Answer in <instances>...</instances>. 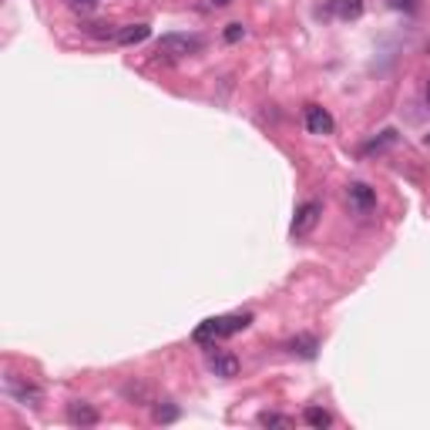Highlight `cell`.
<instances>
[{
	"label": "cell",
	"instance_id": "obj_11",
	"mask_svg": "<svg viewBox=\"0 0 430 430\" xmlns=\"http://www.w3.org/2000/svg\"><path fill=\"white\" fill-rule=\"evenodd\" d=\"M121 393H125V400H131V404H155L148 383H141V380H128L125 387H121Z\"/></svg>",
	"mask_w": 430,
	"mask_h": 430
},
{
	"label": "cell",
	"instance_id": "obj_18",
	"mask_svg": "<svg viewBox=\"0 0 430 430\" xmlns=\"http://www.w3.org/2000/svg\"><path fill=\"white\" fill-rule=\"evenodd\" d=\"M71 4H75V7H91L94 0H71Z\"/></svg>",
	"mask_w": 430,
	"mask_h": 430
},
{
	"label": "cell",
	"instance_id": "obj_12",
	"mask_svg": "<svg viewBox=\"0 0 430 430\" xmlns=\"http://www.w3.org/2000/svg\"><path fill=\"white\" fill-rule=\"evenodd\" d=\"M333 11L340 13L343 21H356L363 13V0H333Z\"/></svg>",
	"mask_w": 430,
	"mask_h": 430
},
{
	"label": "cell",
	"instance_id": "obj_5",
	"mask_svg": "<svg viewBox=\"0 0 430 430\" xmlns=\"http://www.w3.org/2000/svg\"><path fill=\"white\" fill-rule=\"evenodd\" d=\"M346 199L353 205L356 212H370V209H377V192L363 185V182H350L346 185Z\"/></svg>",
	"mask_w": 430,
	"mask_h": 430
},
{
	"label": "cell",
	"instance_id": "obj_17",
	"mask_svg": "<svg viewBox=\"0 0 430 430\" xmlns=\"http://www.w3.org/2000/svg\"><path fill=\"white\" fill-rule=\"evenodd\" d=\"M242 38H246V27H242V24H228L226 27V40H228V44H236V40H242Z\"/></svg>",
	"mask_w": 430,
	"mask_h": 430
},
{
	"label": "cell",
	"instance_id": "obj_21",
	"mask_svg": "<svg viewBox=\"0 0 430 430\" xmlns=\"http://www.w3.org/2000/svg\"><path fill=\"white\" fill-rule=\"evenodd\" d=\"M427 145H430V135H427Z\"/></svg>",
	"mask_w": 430,
	"mask_h": 430
},
{
	"label": "cell",
	"instance_id": "obj_2",
	"mask_svg": "<svg viewBox=\"0 0 430 430\" xmlns=\"http://www.w3.org/2000/svg\"><path fill=\"white\" fill-rule=\"evenodd\" d=\"M202 51V38L199 34H165L155 44V54L165 61H178V57H189V54Z\"/></svg>",
	"mask_w": 430,
	"mask_h": 430
},
{
	"label": "cell",
	"instance_id": "obj_4",
	"mask_svg": "<svg viewBox=\"0 0 430 430\" xmlns=\"http://www.w3.org/2000/svg\"><path fill=\"white\" fill-rule=\"evenodd\" d=\"M303 121H306V128H309V135H329V131L336 128L333 114H329L326 108H319V104H306Z\"/></svg>",
	"mask_w": 430,
	"mask_h": 430
},
{
	"label": "cell",
	"instance_id": "obj_7",
	"mask_svg": "<svg viewBox=\"0 0 430 430\" xmlns=\"http://www.w3.org/2000/svg\"><path fill=\"white\" fill-rule=\"evenodd\" d=\"M209 370H212L215 377H236V373H239V360H236V356L232 353H212L209 356Z\"/></svg>",
	"mask_w": 430,
	"mask_h": 430
},
{
	"label": "cell",
	"instance_id": "obj_20",
	"mask_svg": "<svg viewBox=\"0 0 430 430\" xmlns=\"http://www.w3.org/2000/svg\"><path fill=\"white\" fill-rule=\"evenodd\" d=\"M427 101H430V84H427Z\"/></svg>",
	"mask_w": 430,
	"mask_h": 430
},
{
	"label": "cell",
	"instance_id": "obj_15",
	"mask_svg": "<svg viewBox=\"0 0 430 430\" xmlns=\"http://www.w3.org/2000/svg\"><path fill=\"white\" fill-rule=\"evenodd\" d=\"M259 424H263V427H292V417H282V414L266 410V414H259Z\"/></svg>",
	"mask_w": 430,
	"mask_h": 430
},
{
	"label": "cell",
	"instance_id": "obj_14",
	"mask_svg": "<svg viewBox=\"0 0 430 430\" xmlns=\"http://www.w3.org/2000/svg\"><path fill=\"white\" fill-rule=\"evenodd\" d=\"M397 141V131H380V138H373V141H367L363 145V152H380V148H387V145H393Z\"/></svg>",
	"mask_w": 430,
	"mask_h": 430
},
{
	"label": "cell",
	"instance_id": "obj_16",
	"mask_svg": "<svg viewBox=\"0 0 430 430\" xmlns=\"http://www.w3.org/2000/svg\"><path fill=\"white\" fill-rule=\"evenodd\" d=\"M155 420H158V424H172V420H178V407L175 404H158L155 407Z\"/></svg>",
	"mask_w": 430,
	"mask_h": 430
},
{
	"label": "cell",
	"instance_id": "obj_3",
	"mask_svg": "<svg viewBox=\"0 0 430 430\" xmlns=\"http://www.w3.org/2000/svg\"><path fill=\"white\" fill-rule=\"evenodd\" d=\"M319 215H323V202H316V199L303 202L299 209H296V219H292V226H290V236H292V239H306V236L316 228Z\"/></svg>",
	"mask_w": 430,
	"mask_h": 430
},
{
	"label": "cell",
	"instance_id": "obj_6",
	"mask_svg": "<svg viewBox=\"0 0 430 430\" xmlns=\"http://www.w3.org/2000/svg\"><path fill=\"white\" fill-rule=\"evenodd\" d=\"M67 420L75 424V427H94L98 424V410L84 400H75V404H67Z\"/></svg>",
	"mask_w": 430,
	"mask_h": 430
},
{
	"label": "cell",
	"instance_id": "obj_13",
	"mask_svg": "<svg viewBox=\"0 0 430 430\" xmlns=\"http://www.w3.org/2000/svg\"><path fill=\"white\" fill-rule=\"evenodd\" d=\"M303 420L309 424V427H316V430H323V427H329V424H333V417H329L323 407H306V410H303Z\"/></svg>",
	"mask_w": 430,
	"mask_h": 430
},
{
	"label": "cell",
	"instance_id": "obj_19",
	"mask_svg": "<svg viewBox=\"0 0 430 430\" xmlns=\"http://www.w3.org/2000/svg\"><path fill=\"white\" fill-rule=\"evenodd\" d=\"M215 7H226V4H232V0H212Z\"/></svg>",
	"mask_w": 430,
	"mask_h": 430
},
{
	"label": "cell",
	"instance_id": "obj_9",
	"mask_svg": "<svg viewBox=\"0 0 430 430\" xmlns=\"http://www.w3.org/2000/svg\"><path fill=\"white\" fill-rule=\"evenodd\" d=\"M7 390L21 400V404H31V407H38L40 404V390L34 387V383H21V380H13L11 377V383H7Z\"/></svg>",
	"mask_w": 430,
	"mask_h": 430
},
{
	"label": "cell",
	"instance_id": "obj_8",
	"mask_svg": "<svg viewBox=\"0 0 430 430\" xmlns=\"http://www.w3.org/2000/svg\"><path fill=\"white\" fill-rule=\"evenodd\" d=\"M148 34H152V27L148 24H128V27H121L118 31V44L121 48H131V44H141V40H148Z\"/></svg>",
	"mask_w": 430,
	"mask_h": 430
},
{
	"label": "cell",
	"instance_id": "obj_10",
	"mask_svg": "<svg viewBox=\"0 0 430 430\" xmlns=\"http://www.w3.org/2000/svg\"><path fill=\"white\" fill-rule=\"evenodd\" d=\"M316 350H319V343H316V336H309V333H299V336H292L290 340V353L303 356V360H313Z\"/></svg>",
	"mask_w": 430,
	"mask_h": 430
},
{
	"label": "cell",
	"instance_id": "obj_1",
	"mask_svg": "<svg viewBox=\"0 0 430 430\" xmlns=\"http://www.w3.org/2000/svg\"><path fill=\"white\" fill-rule=\"evenodd\" d=\"M253 323V313H228V316H212L205 319L202 326L192 333L195 343H215V340H226V336H236L242 329Z\"/></svg>",
	"mask_w": 430,
	"mask_h": 430
}]
</instances>
